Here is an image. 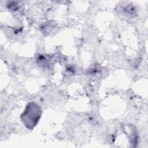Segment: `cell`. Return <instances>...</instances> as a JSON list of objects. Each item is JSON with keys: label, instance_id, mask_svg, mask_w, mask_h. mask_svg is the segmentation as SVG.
<instances>
[{"label": "cell", "instance_id": "1", "mask_svg": "<svg viewBox=\"0 0 148 148\" xmlns=\"http://www.w3.org/2000/svg\"><path fill=\"white\" fill-rule=\"evenodd\" d=\"M41 114L39 106L34 103H30L26 108L21 116V119L25 125L29 128H33L38 123Z\"/></svg>", "mask_w": 148, "mask_h": 148}]
</instances>
